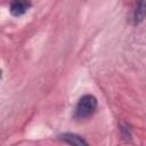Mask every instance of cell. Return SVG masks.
Wrapping results in <instances>:
<instances>
[{
  "instance_id": "obj_1",
  "label": "cell",
  "mask_w": 146,
  "mask_h": 146,
  "mask_svg": "<svg viewBox=\"0 0 146 146\" xmlns=\"http://www.w3.org/2000/svg\"><path fill=\"white\" fill-rule=\"evenodd\" d=\"M97 106H98V102H97V98L95 96L84 95L79 99V102L76 104V107H75L74 115H75L76 119L89 117L96 112Z\"/></svg>"
},
{
  "instance_id": "obj_2",
  "label": "cell",
  "mask_w": 146,
  "mask_h": 146,
  "mask_svg": "<svg viewBox=\"0 0 146 146\" xmlns=\"http://www.w3.org/2000/svg\"><path fill=\"white\" fill-rule=\"evenodd\" d=\"M31 8V2L29 0H13L9 6V11L13 16L19 17L24 15Z\"/></svg>"
},
{
  "instance_id": "obj_3",
  "label": "cell",
  "mask_w": 146,
  "mask_h": 146,
  "mask_svg": "<svg viewBox=\"0 0 146 146\" xmlns=\"http://www.w3.org/2000/svg\"><path fill=\"white\" fill-rule=\"evenodd\" d=\"M146 18V0H137L136 6L132 11V24L138 25Z\"/></svg>"
},
{
  "instance_id": "obj_4",
  "label": "cell",
  "mask_w": 146,
  "mask_h": 146,
  "mask_svg": "<svg viewBox=\"0 0 146 146\" xmlns=\"http://www.w3.org/2000/svg\"><path fill=\"white\" fill-rule=\"evenodd\" d=\"M58 138H59L62 141H64V143H66V144H68V145H75V146H82V145L87 146V145H88V143H87L81 136H79V135H76V133L65 132V133L59 135Z\"/></svg>"
}]
</instances>
